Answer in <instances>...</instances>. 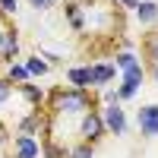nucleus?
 Listing matches in <instances>:
<instances>
[{
  "label": "nucleus",
  "instance_id": "5701e85b",
  "mask_svg": "<svg viewBox=\"0 0 158 158\" xmlns=\"http://www.w3.org/2000/svg\"><path fill=\"white\" fill-rule=\"evenodd\" d=\"M117 6H123V10H136L139 6V0H114Z\"/></svg>",
  "mask_w": 158,
  "mask_h": 158
},
{
  "label": "nucleus",
  "instance_id": "6ab92c4d",
  "mask_svg": "<svg viewBox=\"0 0 158 158\" xmlns=\"http://www.w3.org/2000/svg\"><path fill=\"white\" fill-rule=\"evenodd\" d=\"M92 155H95V146H89V142L70 146V158H92Z\"/></svg>",
  "mask_w": 158,
  "mask_h": 158
},
{
  "label": "nucleus",
  "instance_id": "4be33fe9",
  "mask_svg": "<svg viewBox=\"0 0 158 158\" xmlns=\"http://www.w3.org/2000/svg\"><path fill=\"white\" fill-rule=\"evenodd\" d=\"M16 10H19V0H0V13L3 16H13Z\"/></svg>",
  "mask_w": 158,
  "mask_h": 158
},
{
  "label": "nucleus",
  "instance_id": "4468645a",
  "mask_svg": "<svg viewBox=\"0 0 158 158\" xmlns=\"http://www.w3.org/2000/svg\"><path fill=\"white\" fill-rule=\"evenodd\" d=\"M6 79L13 85H25V82H32V73H29V67H25V63H6V73H3Z\"/></svg>",
  "mask_w": 158,
  "mask_h": 158
},
{
  "label": "nucleus",
  "instance_id": "20e7f679",
  "mask_svg": "<svg viewBox=\"0 0 158 158\" xmlns=\"http://www.w3.org/2000/svg\"><path fill=\"white\" fill-rule=\"evenodd\" d=\"M101 117H104L108 133H114V136H123V133H127L130 120H127V111H123L120 101H117V104H104V108H101Z\"/></svg>",
  "mask_w": 158,
  "mask_h": 158
},
{
  "label": "nucleus",
  "instance_id": "0eeeda50",
  "mask_svg": "<svg viewBox=\"0 0 158 158\" xmlns=\"http://www.w3.org/2000/svg\"><path fill=\"white\" fill-rule=\"evenodd\" d=\"M16 57H19V35L13 32L6 22H0V60L16 63Z\"/></svg>",
  "mask_w": 158,
  "mask_h": 158
},
{
  "label": "nucleus",
  "instance_id": "9b49d317",
  "mask_svg": "<svg viewBox=\"0 0 158 158\" xmlns=\"http://www.w3.org/2000/svg\"><path fill=\"white\" fill-rule=\"evenodd\" d=\"M19 95L29 101V108L32 111H41V104L48 101V95H44V89L41 85H35V82H25V85H19Z\"/></svg>",
  "mask_w": 158,
  "mask_h": 158
},
{
  "label": "nucleus",
  "instance_id": "dca6fc26",
  "mask_svg": "<svg viewBox=\"0 0 158 158\" xmlns=\"http://www.w3.org/2000/svg\"><path fill=\"white\" fill-rule=\"evenodd\" d=\"M22 63H25V67H29L32 79H35V76H48V73H51V63H48V60H44L41 54H32V57H25Z\"/></svg>",
  "mask_w": 158,
  "mask_h": 158
},
{
  "label": "nucleus",
  "instance_id": "6e6552de",
  "mask_svg": "<svg viewBox=\"0 0 158 158\" xmlns=\"http://www.w3.org/2000/svg\"><path fill=\"white\" fill-rule=\"evenodd\" d=\"M10 149H13V158H41V139L16 133L13 142H10Z\"/></svg>",
  "mask_w": 158,
  "mask_h": 158
},
{
  "label": "nucleus",
  "instance_id": "f3484780",
  "mask_svg": "<svg viewBox=\"0 0 158 158\" xmlns=\"http://www.w3.org/2000/svg\"><path fill=\"white\" fill-rule=\"evenodd\" d=\"M142 54H146L149 67H155V63H158V32H149L146 38H142Z\"/></svg>",
  "mask_w": 158,
  "mask_h": 158
},
{
  "label": "nucleus",
  "instance_id": "b1692460",
  "mask_svg": "<svg viewBox=\"0 0 158 158\" xmlns=\"http://www.w3.org/2000/svg\"><path fill=\"white\" fill-rule=\"evenodd\" d=\"M10 142H13V139L6 136V130H3V127H0V146H10Z\"/></svg>",
  "mask_w": 158,
  "mask_h": 158
},
{
  "label": "nucleus",
  "instance_id": "ddd939ff",
  "mask_svg": "<svg viewBox=\"0 0 158 158\" xmlns=\"http://www.w3.org/2000/svg\"><path fill=\"white\" fill-rule=\"evenodd\" d=\"M67 82L73 89H89L92 92V76H89V63L85 67H70L67 70Z\"/></svg>",
  "mask_w": 158,
  "mask_h": 158
},
{
  "label": "nucleus",
  "instance_id": "9d476101",
  "mask_svg": "<svg viewBox=\"0 0 158 158\" xmlns=\"http://www.w3.org/2000/svg\"><path fill=\"white\" fill-rule=\"evenodd\" d=\"M63 16H67L70 29L73 32H82L85 29V13H82V3H76V0H67L63 3Z\"/></svg>",
  "mask_w": 158,
  "mask_h": 158
},
{
  "label": "nucleus",
  "instance_id": "f257e3e1",
  "mask_svg": "<svg viewBox=\"0 0 158 158\" xmlns=\"http://www.w3.org/2000/svg\"><path fill=\"white\" fill-rule=\"evenodd\" d=\"M48 101H51V114L54 117H82V114H89V111H95V95H92L89 89H73V85H67V89H54L48 95Z\"/></svg>",
  "mask_w": 158,
  "mask_h": 158
},
{
  "label": "nucleus",
  "instance_id": "a211bd4d",
  "mask_svg": "<svg viewBox=\"0 0 158 158\" xmlns=\"http://www.w3.org/2000/svg\"><path fill=\"white\" fill-rule=\"evenodd\" d=\"M16 92H19V85H13L6 76H0V108H3V104H10Z\"/></svg>",
  "mask_w": 158,
  "mask_h": 158
},
{
  "label": "nucleus",
  "instance_id": "bb28decb",
  "mask_svg": "<svg viewBox=\"0 0 158 158\" xmlns=\"http://www.w3.org/2000/svg\"><path fill=\"white\" fill-rule=\"evenodd\" d=\"M0 158H3V155H0Z\"/></svg>",
  "mask_w": 158,
  "mask_h": 158
},
{
  "label": "nucleus",
  "instance_id": "a878e982",
  "mask_svg": "<svg viewBox=\"0 0 158 158\" xmlns=\"http://www.w3.org/2000/svg\"><path fill=\"white\" fill-rule=\"evenodd\" d=\"M0 127H3V123H0Z\"/></svg>",
  "mask_w": 158,
  "mask_h": 158
},
{
  "label": "nucleus",
  "instance_id": "2eb2a0df",
  "mask_svg": "<svg viewBox=\"0 0 158 158\" xmlns=\"http://www.w3.org/2000/svg\"><path fill=\"white\" fill-rule=\"evenodd\" d=\"M136 63H139V54H136V51H127V48H120V51H114V67L117 70H130V67H136Z\"/></svg>",
  "mask_w": 158,
  "mask_h": 158
},
{
  "label": "nucleus",
  "instance_id": "7ed1b4c3",
  "mask_svg": "<svg viewBox=\"0 0 158 158\" xmlns=\"http://www.w3.org/2000/svg\"><path fill=\"white\" fill-rule=\"evenodd\" d=\"M142 82H146V67L142 63H136V67H130L120 73V85H117V92H120V101H130L139 95Z\"/></svg>",
  "mask_w": 158,
  "mask_h": 158
},
{
  "label": "nucleus",
  "instance_id": "f8f14e48",
  "mask_svg": "<svg viewBox=\"0 0 158 158\" xmlns=\"http://www.w3.org/2000/svg\"><path fill=\"white\" fill-rule=\"evenodd\" d=\"M41 158H70V146L57 142L54 136H41Z\"/></svg>",
  "mask_w": 158,
  "mask_h": 158
},
{
  "label": "nucleus",
  "instance_id": "f03ea898",
  "mask_svg": "<svg viewBox=\"0 0 158 158\" xmlns=\"http://www.w3.org/2000/svg\"><path fill=\"white\" fill-rule=\"evenodd\" d=\"M79 142H89V146H95V142H101L104 136H108V127H104V117H101V111L95 108V111H89V114H82L79 117Z\"/></svg>",
  "mask_w": 158,
  "mask_h": 158
},
{
  "label": "nucleus",
  "instance_id": "39448f33",
  "mask_svg": "<svg viewBox=\"0 0 158 158\" xmlns=\"http://www.w3.org/2000/svg\"><path fill=\"white\" fill-rule=\"evenodd\" d=\"M136 127L139 133L146 139H155L158 136V104H142V108H136Z\"/></svg>",
  "mask_w": 158,
  "mask_h": 158
},
{
  "label": "nucleus",
  "instance_id": "aec40b11",
  "mask_svg": "<svg viewBox=\"0 0 158 158\" xmlns=\"http://www.w3.org/2000/svg\"><path fill=\"white\" fill-rule=\"evenodd\" d=\"M60 3V0H29V6L35 10V13H44V10H54Z\"/></svg>",
  "mask_w": 158,
  "mask_h": 158
},
{
  "label": "nucleus",
  "instance_id": "393cba45",
  "mask_svg": "<svg viewBox=\"0 0 158 158\" xmlns=\"http://www.w3.org/2000/svg\"><path fill=\"white\" fill-rule=\"evenodd\" d=\"M149 73H152V79L158 82V63H155V67H149Z\"/></svg>",
  "mask_w": 158,
  "mask_h": 158
},
{
  "label": "nucleus",
  "instance_id": "1a4fd4ad",
  "mask_svg": "<svg viewBox=\"0 0 158 158\" xmlns=\"http://www.w3.org/2000/svg\"><path fill=\"white\" fill-rule=\"evenodd\" d=\"M133 16L139 25H146V29H152V25L158 22V3L155 0H139V6L133 10Z\"/></svg>",
  "mask_w": 158,
  "mask_h": 158
},
{
  "label": "nucleus",
  "instance_id": "423d86ee",
  "mask_svg": "<svg viewBox=\"0 0 158 158\" xmlns=\"http://www.w3.org/2000/svg\"><path fill=\"white\" fill-rule=\"evenodd\" d=\"M117 73H120V70L114 67V60H95V63H89L92 89H108V82H114Z\"/></svg>",
  "mask_w": 158,
  "mask_h": 158
},
{
  "label": "nucleus",
  "instance_id": "412c9836",
  "mask_svg": "<svg viewBox=\"0 0 158 158\" xmlns=\"http://www.w3.org/2000/svg\"><path fill=\"white\" fill-rule=\"evenodd\" d=\"M38 54H41V57H44V60H48V63H51V67H57V63H60V60H63V57H60V54H57V51H51V48H41V51H38Z\"/></svg>",
  "mask_w": 158,
  "mask_h": 158
}]
</instances>
